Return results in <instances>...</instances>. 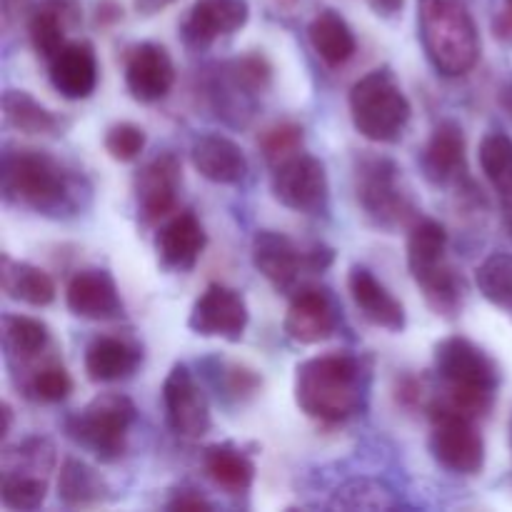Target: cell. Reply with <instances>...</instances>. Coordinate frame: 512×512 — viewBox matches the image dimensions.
<instances>
[{
    "instance_id": "1",
    "label": "cell",
    "mask_w": 512,
    "mask_h": 512,
    "mask_svg": "<svg viewBox=\"0 0 512 512\" xmlns=\"http://www.w3.org/2000/svg\"><path fill=\"white\" fill-rule=\"evenodd\" d=\"M363 400V365L355 355L325 353L295 370V403L320 423H343Z\"/></svg>"
},
{
    "instance_id": "2",
    "label": "cell",
    "mask_w": 512,
    "mask_h": 512,
    "mask_svg": "<svg viewBox=\"0 0 512 512\" xmlns=\"http://www.w3.org/2000/svg\"><path fill=\"white\" fill-rule=\"evenodd\" d=\"M418 30L430 63L443 75H465L480 60V33L463 0H420Z\"/></svg>"
},
{
    "instance_id": "3",
    "label": "cell",
    "mask_w": 512,
    "mask_h": 512,
    "mask_svg": "<svg viewBox=\"0 0 512 512\" xmlns=\"http://www.w3.org/2000/svg\"><path fill=\"white\" fill-rule=\"evenodd\" d=\"M3 195L8 203L38 213H60L73 205V175L45 150L18 148L3 155Z\"/></svg>"
},
{
    "instance_id": "4",
    "label": "cell",
    "mask_w": 512,
    "mask_h": 512,
    "mask_svg": "<svg viewBox=\"0 0 512 512\" xmlns=\"http://www.w3.org/2000/svg\"><path fill=\"white\" fill-rule=\"evenodd\" d=\"M408 268L435 313L443 318L460 313L463 280L448 265V233L438 220L423 218L413 223L408 235Z\"/></svg>"
},
{
    "instance_id": "5",
    "label": "cell",
    "mask_w": 512,
    "mask_h": 512,
    "mask_svg": "<svg viewBox=\"0 0 512 512\" xmlns=\"http://www.w3.org/2000/svg\"><path fill=\"white\" fill-rule=\"evenodd\" d=\"M413 115L408 95L390 68L370 70L350 88V118L355 130L373 143L403 138Z\"/></svg>"
},
{
    "instance_id": "6",
    "label": "cell",
    "mask_w": 512,
    "mask_h": 512,
    "mask_svg": "<svg viewBox=\"0 0 512 512\" xmlns=\"http://www.w3.org/2000/svg\"><path fill=\"white\" fill-rule=\"evenodd\" d=\"M138 410L123 393H100L80 413L65 420V433L80 448L90 450L103 463H115L128 450V430Z\"/></svg>"
},
{
    "instance_id": "7",
    "label": "cell",
    "mask_w": 512,
    "mask_h": 512,
    "mask_svg": "<svg viewBox=\"0 0 512 512\" xmlns=\"http://www.w3.org/2000/svg\"><path fill=\"white\" fill-rule=\"evenodd\" d=\"M398 165L390 158L368 155L355 170V190L365 215L380 228H398L413 218L415 208L398 185Z\"/></svg>"
},
{
    "instance_id": "8",
    "label": "cell",
    "mask_w": 512,
    "mask_h": 512,
    "mask_svg": "<svg viewBox=\"0 0 512 512\" xmlns=\"http://www.w3.org/2000/svg\"><path fill=\"white\" fill-rule=\"evenodd\" d=\"M270 188H273L275 200L295 213L315 215L328 208V173H325L323 160L315 155L298 153L273 165Z\"/></svg>"
},
{
    "instance_id": "9",
    "label": "cell",
    "mask_w": 512,
    "mask_h": 512,
    "mask_svg": "<svg viewBox=\"0 0 512 512\" xmlns=\"http://www.w3.org/2000/svg\"><path fill=\"white\" fill-rule=\"evenodd\" d=\"M435 373L453 388H488L498 390V363L483 348L463 335H450L435 345Z\"/></svg>"
},
{
    "instance_id": "10",
    "label": "cell",
    "mask_w": 512,
    "mask_h": 512,
    "mask_svg": "<svg viewBox=\"0 0 512 512\" xmlns=\"http://www.w3.org/2000/svg\"><path fill=\"white\" fill-rule=\"evenodd\" d=\"M163 405L168 425L180 438H203L213 425L208 395L200 388L188 365L178 363L170 368L163 383Z\"/></svg>"
},
{
    "instance_id": "11",
    "label": "cell",
    "mask_w": 512,
    "mask_h": 512,
    "mask_svg": "<svg viewBox=\"0 0 512 512\" xmlns=\"http://www.w3.org/2000/svg\"><path fill=\"white\" fill-rule=\"evenodd\" d=\"M248 320V305L238 290L210 283L203 290V295L195 300L188 325L195 335H203V338H223L230 343H238V340H243Z\"/></svg>"
},
{
    "instance_id": "12",
    "label": "cell",
    "mask_w": 512,
    "mask_h": 512,
    "mask_svg": "<svg viewBox=\"0 0 512 512\" xmlns=\"http://www.w3.org/2000/svg\"><path fill=\"white\" fill-rule=\"evenodd\" d=\"M430 450L433 458L455 475H478L485 468V440L475 428V420L458 415L433 420Z\"/></svg>"
},
{
    "instance_id": "13",
    "label": "cell",
    "mask_w": 512,
    "mask_h": 512,
    "mask_svg": "<svg viewBox=\"0 0 512 512\" xmlns=\"http://www.w3.org/2000/svg\"><path fill=\"white\" fill-rule=\"evenodd\" d=\"M183 183V165L175 153H163L150 160L135 175V195H138V213L145 223H158L173 213L178 188Z\"/></svg>"
},
{
    "instance_id": "14",
    "label": "cell",
    "mask_w": 512,
    "mask_h": 512,
    "mask_svg": "<svg viewBox=\"0 0 512 512\" xmlns=\"http://www.w3.org/2000/svg\"><path fill=\"white\" fill-rule=\"evenodd\" d=\"M283 325L288 338L300 345H318L333 338L338 318H335V305L328 290L315 288V285L295 290Z\"/></svg>"
},
{
    "instance_id": "15",
    "label": "cell",
    "mask_w": 512,
    "mask_h": 512,
    "mask_svg": "<svg viewBox=\"0 0 512 512\" xmlns=\"http://www.w3.org/2000/svg\"><path fill=\"white\" fill-rule=\"evenodd\" d=\"M175 83V65L158 43L135 45L125 60V85L138 103H158Z\"/></svg>"
},
{
    "instance_id": "16",
    "label": "cell",
    "mask_w": 512,
    "mask_h": 512,
    "mask_svg": "<svg viewBox=\"0 0 512 512\" xmlns=\"http://www.w3.org/2000/svg\"><path fill=\"white\" fill-rule=\"evenodd\" d=\"M250 18L245 0H195L185 15L180 33L190 48H208L218 38L233 35Z\"/></svg>"
},
{
    "instance_id": "17",
    "label": "cell",
    "mask_w": 512,
    "mask_h": 512,
    "mask_svg": "<svg viewBox=\"0 0 512 512\" xmlns=\"http://www.w3.org/2000/svg\"><path fill=\"white\" fill-rule=\"evenodd\" d=\"M68 310L85 320H113L123 313L118 285L108 270L88 268L70 278L65 290Z\"/></svg>"
},
{
    "instance_id": "18",
    "label": "cell",
    "mask_w": 512,
    "mask_h": 512,
    "mask_svg": "<svg viewBox=\"0 0 512 512\" xmlns=\"http://www.w3.org/2000/svg\"><path fill=\"white\" fill-rule=\"evenodd\" d=\"M253 265L278 293H288L303 268V250L295 248L293 240L278 230H258L253 238Z\"/></svg>"
},
{
    "instance_id": "19",
    "label": "cell",
    "mask_w": 512,
    "mask_h": 512,
    "mask_svg": "<svg viewBox=\"0 0 512 512\" xmlns=\"http://www.w3.org/2000/svg\"><path fill=\"white\" fill-rule=\"evenodd\" d=\"M50 83L63 98L85 100L98 88V58L88 40H73L50 60Z\"/></svg>"
},
{
    "instance_id": "20",
    "label": "cell",
    "mask_w": 512,
    "mask_h": 512,
    "mask_svg": "<svg viewBox=\"0 0 512 512\" xmlns=\"http://www.w3.org/2000/svg\"><path fill=\"white\" fill-rule=\"evenodd\" d=\"M205 243L208 238H205L203 225L190 210L173 215L155 235V250H158L160 263L175 273L193 270L203 255Z\"/></svg>"
},
{
    "instance_id": "21",
    "label": "cell",
    "mask_w": 512,
    "mask_h": 512,
    "mask_svg": "<svg viewBox=\"0 0 512 512\" xmlns=\"http://www.w3.org/2000/svg\"><path fill=\"white\" fill-rule=\"evenodd\" d=\"M350 298L365 320L375 328L400 333L405 328V308L368 268L355 265L348 275Z\"/></svg>"
},
{
    "instance_id": "22",
    "label": "cell",
    "mask_w": 512,
    "mask_h": 512,
    "mask_svg": "<svg viewBox=\"0 0 512 512\" xmlns=\"http://www.w3.org/2000/svg\"><path fill=\"white\" fill-rule=\"evenodd\" d=\"M420 168L433 185L455 183L465 175V133L455 120H443L430 135Z\"/></svg>"
},
{
    "instance_id": "23",
    "label": "cell",
    "mask_w": 512,
    "mask_h": 512,
    "mask_svg": "<svg viewBox=\"0 0 512 512\" xmlns=\"http://www.w3.org/2000/svg\"><path fill=\"white\" fill-rule=\"evenodd\" d=\"M190 160L210 183L235 185L248 175V158L243 148L225 135H200L190 148Z\"/></svg>"
},
{
    "instance_id": "24",
    "label": "cell",
    "mask_w": 512,
    "mask_h": 512,
    "mask_svg": "<svg viewBox=\"0 0 512 512\" xmlns=\"http://www.w3.org/2000/svg\"><path fill=\"white\" fill-rule=\"evenodd\" d=\"M143 363V353L133 343L113 335H100L85 348V373L93 383H118L130 378Z\"/></svg>"
},
{
    "instance_id": "25",
    "label": "cell",
    "mask_w": 512,
    "mask_h": 512,
    "mask_svg": "<svg viewBox=\"0 0 512 512\" xmlns=\"http://www.w3.org/2000/svg\"><path fill=\"white\" fill-rule=\"evenodd\" d=\"M308 38L315 53L320 55L325 65L330 68H340L348 63L358 50V40H355L353 28L348 20L335 10H320L308 25Z\"/></svg>"
},
{
    "instance_id": "26",
    "label": "cell",
    "mask_w": 512,
    "mask_h": 512,
    "mask_svg": "<svg viewBox=\"0 0 512 512\" xmlns=\"http://www.w3.org/2000/svg\"><path fill=\"white\" fill-rule=\"evenodd\" d=\"M75 20V8L68 0H48L33 10L28 20V35L33 50L43 60H53L65 48V28Z\"/></svg>"
},
{
    "instance_id": "27",
    "label": "cell",
    "mask_w": 512,
    "mask_h": 512,
    "mask_svg": "<svg viewBox=\"0 0 512 512\" xmlns=\"http://www.w3.org/2000/svg\"><path fill=\"white\" fill-rule=\"evenodd\" d=\"M0 283L8 298L28 303L33 308H45L55 300V283L45 270L30 263H15L8 255H3V265H0Z\"/></svg>"
},
{
    "instance_id": "28",
    "label": "cell",
    "mask_w": 512,
    "mask_h": 512,
    "mask_svg": "<svg viewBox=\"0 0 512 512\" xmlns=\"http://www.w3.org/2000/svg\"><path fill=\"white\" fill-rule=\"evenodd\" d=\"M108 483L103 475L78 458H65L58 473V498L68 508H88L108 498Z\"/></svg>"
},
{
    "instance_id": "29",
    "label": "cell",
    "mask_w": 512,
    "mask_h": 512,
    "mask_svg": "<svg viewBox=\"0 0 512 512\" xmlns=\"http://www.w3.org/2000/svg\"><path fill=\"white\" fill-rule=\"evenodd\" d=\"M205 473L230 495L248 493L255 480V463L233 445H213L205 450Z\"/></svg>"
},
{
    "instance_id": "30",
    "label": "cell",
    "mask_w": 512,
    "mask_h": 512,
    "mask_svg": "<svg viewBox=\"0 0 512 512\" xmlns=\"http://www.w3.org/2000/svg\"><path fill=\"white\" fill-rule=\"evenodd\" d=\"M3 115L10 128L28 135H58L63 130V118L40 105L25 90H5Z\"/></svg>"
},
{
    "instance_id": "31",
    "label": "cell",
    "mask_w": 512,
    "mask_h": 512,
    "mask_svg": "<svg viewBox=\"0 0 512 512\" xmlns=\"http://www.w3.org/2000/svg\"><path fill=\"white\" fill-rule=\"evenodd\" d=\"M50 330L43 320L28 315H3V345L10 358L33 360L48 348Z\"/></svg>"
},
{
    "instance_id": "32",
    "label": "cell",
    "mask_w": 512,
    "mask_h": 512,
    "mask_svg": "<svg viewBox=\"0 0 512 512\" xmlns=\"http://www.w3.org/2000/svg\"><path fill=\"white\" fill-rule=\"evenodd\" d=\"M480 168H483L485 178L490 180L495 190L503 198H512V138L508 133H493L485 135L480 140L478 148Z\"/></svg>"
},
{
    "instance_id": "33",
    "label": "cell",
    "mask_w": 512,
    "mask_h": 512,
    "mask_svg": "<svg viewBox=\"0 0 512 512\" xmlns=\"http://www.w3.org/2000/svg\"><path fill=\"white\" fill-rule=\"evenodd\" d=\"M333 510H393L398 508L393 490L370 478H355L340 485L330 500Z\"/></svg>"
},
{
    "instance_id": "34",
    "label": "cell",
    "mask_w": 512,
    "mask_h": 512,
    "mask_svg": "<svg viewBox=\"0 0 512 512\" xmlns=\"http://www.w3.org/2000/svg\"><path fill=\"white\" fill-rule=\"evenodd\" d=\"M475 283L485 300L512 315V255L495 253L475 270Z\"/></svg>"
},
{
    "instance_id": "35",
    "label": "cell",
    "mask_w": 512,
    "mask_h": 512,
    "mask_svg": "<svg viewBox=\"0 0 512 512\" xmlns=\"http://www.w3.org/2000/svg\"><path fill=\"white\" fill-rule=\"evenodd\" d=\"M48 498V478L5 470L0 480V503L8 510H38Z\"/></svg>"
},
{
    "instance_id": "36",
    "label": "cell",
    "mask_w": 512,
    "mask_h": 512,
    "mask_svg": "<svg viewBox=\"0 0 512 512\" xmlns=\"http://www.w3.org/2000/svg\"><path fill=\"white\" fill-rule=\"evenodd\" d=\"M223 73L248 98L265 93L270 88V80H273V68H270L268 58L260 53H250L243 55V58L230 60L223 68Z\"/></svg>"
},
{
    "instance_id": "37",
    "label": "cell",
    "mask_w": 512,
    "mask_h": 512,
    "mask_svg": "<svg viewBox=\"0 0 512 512\" xmlns=\"http://www.w3.org/2000/svg\"><path fill=\"white\" fill-rule=\"evenodd\" d=\"M55 468V448L50 440L45 438H30L20 443L18 448L5 450L3 455V473L13 470V473H33L45 475L48 478L50 470Z\"/></svg>"
},
{
    "instance_id": "38",
    "label": "cell",
    "mask_w": 512,
    "mask_h": 512,
    "mask_svg": "<svg viewBox=\"0 0 512 512\" xmlns=\"http://www.w3.org/2000/svg\"><path fill=\"white\" fill-rule=\"evenodd\" d=\"M258 145L263 150L265 160L270 165H278L300 153V148H303V128L298 123H278L260 135Z\"/></svg>"
},
{
    "instance_id": "39",
    "label": "cell",
    "mask_w": 512,
    "mask_h": 512,
    "mask_svg": "<svg viewBox=\"0 0 512 512\" xmlns=\"http://www.w3.org/2000/svg\"><path fill=\"white\" fill-rule=\"evenodd\" d=\"M145 143H148L145 130L135 123L110 125L103 138L105 153L113 160H118V163H133V160H138L140 153L145 150Z\"/></svg>"
},
{
    "instance_id": "40",
    "label": "cell",
    "mask_w": 512,
    "mask_h": 512,
    "mask_svg": "<svg viewBox=\"0 0 512 512\" xmlns=\"http://www.w3.org/2000/svg\"><path fill=\"white\" fill-rule=\"evenodd\" d=\"M30 395L40 403H63L73 393V378L68 370L58 363L43 365L28 383Z\"/></svg>"
},
{
    "instance_id": "41",
    "label": "cell",
    "mask_w": 512,
    "mask_h": 512,
    "mask_svg": "<svg viewBox=\"0 0 512 512\" xmlns=\"http://www.w3.org/2000/svg\"><path fill=\"white\" fill-rule=\"evenodd\" d=\"M258 388H260V378L253 373V370L238 368V365L228 370L230 395H235V398H243V395H253Z\"/></svg>"
},
{
    "instance_id": "42",
    "label": "cell",
    "mask_w": 512,
    "mask_h": 512,
    "mask_svg": "<svg viewBox=\"0 0 512 512\" xmlns=\"http://www.w3.org/2000/svg\"><path fill=\"white\" fill-rule=\"evenodd\" d=\"M335 263V250L325 243H315L313 248L303 250V268L308 273H325Z\"/></svg>"
},
{
    "instance_id": "43",
    "label": "cell",
    "mask_w": 512,
    "mask_h": 512,
    "mask_svg": "<svg viewBox=\"0 0 512 512\" xmlns=\"http://www.w3.org/2000/svg\"><path fill=\"white\" fill-rule=\"evenodd\" d=\"M168 510H213V505L195 490H180L165 505Z\"/></svg>"
},
{
    "instance_id": "44",
    "label": "cell",
    "mask_w": 512,
    "mask_h": 512,
    "mask_svg": "<svg viewBox=\"0 0 512 512\" xmlns=\"http://www.w3.org/2000/svg\"><path fill=\"white\" fill-rule=\"evenodd\" d=\"M493 30H495V35H498L500 40H505V43H512V0H505L503 10L495 15Z\"/></svg>"
},
{
    "instance_id": "45",
    "label": "cell",
    "mask_w": 512,
    "mask_h": 512,
    "mask_svg": "<svg viewBox=\"0 0 512 512\" xmlns=\"http://www.w3.org/2000/svg\"><path fill=\"white\" fill-rule=\"evenodd\" d=\"M380 18H395L398 13H403L405 0H365Z\"/></svg>"
},
{
    "instance_id": "46",
    "label": "cell",
    "mask_w": 512,
    "mask_h": 512,
    "mask_svg": "<svg viewBox=\"0 0 512 512\" xmlns=\"http://www.w3.org/2000/svg\"><path fill=\"white\" fill-rule=\"evenodd\" d=\"M95 18H98L100 25H110L115 23V20L123 18V10H120L113 0H103V3L98 5V15H95Z\"/></svg>"
},
{
    "instance_id": "47",
    "label": "cell",
    "mask_w": 512,
    "mask_h": 512,
    "mask_svg": "<svg viewBox=\"0 0 512 512\" xmlns=\"http://www.w3.org/2000/svg\"><path fill=\"white\" fill-rule=\"evenodd\" d=\"M170 3H173V0H135V10L143 15H153L158 13V10L168 8Z\"/></svg>"
},
{
    "instance_id": "48",
    "label": "cell",
    "mask_w": 512,
    "mask_h": 512,
    "mask_svg": "<svg viewBox=\"0 0 512 512\" xmlns=\"http://www.w3.org/2000/svg\"><path fill=\"white\" fill-rule=\"evenodd\" d=\"M503 220L505 228H508V235L512 238V198H503Z\"/></svg>"
},
{
    "instance_id": "49",
    "label": "cell",
    "mask_w": 512,
    "mask_h": 512,
    "mask_svg": "<svg viewBox=\"0 0 512 512\" xmlns=\"http://www.w3.org/2000/svg\"><path fill=\"white\" fill-rule=\"evenodd\" d=\"M500 103H503V108L512 115V78L508 80V85L503 88V93H500Z\"/></svg>"
},
{
    "instance_id": "50",
    "label": "cell",
    "mask_w": 512,
    "mask_h": 512,
    "mask_svg": "<svg viewBox=\"0 0 512 512\" xmlns=\"http://www.w3.org/2000/svg\"><path fill=\"white\" fill-rule=\"evenodd\" d=\"M10 425H13V410L8 403H3V438H8Z\"/></svg>"
}]
</instances>
